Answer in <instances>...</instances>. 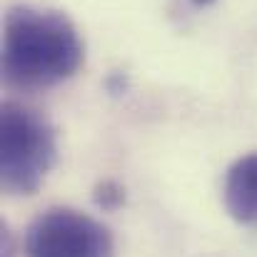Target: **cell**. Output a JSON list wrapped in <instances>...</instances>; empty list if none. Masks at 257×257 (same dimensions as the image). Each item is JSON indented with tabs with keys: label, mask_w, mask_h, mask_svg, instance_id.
Segmentation results:
<instances>
[{
	"label": "cell",
	"mask_w": 257,
	"mask_h": 257,
	"mask_svg": "<svg viewBox=\"0 0 257 257\" xmlns=\"http://www.w3.org/2000/svg\"><path fill=\"white\" fill-rule=\"evenodd\" d=\"M83 43L75 25L58 10L13 8L3 25V78L13 87L40 90L78 73Z\"/></svg>",
	"instance_id": "1"
},
{
	"label": "cell",
	"mask_w": 257,
	"mask_h": 257,
	"mask_svg": "<svg viewBox=\"0 0 257 257\" xmlns=\"http://www.w3.org/2000/svg\"><path fill=\"white\" fill-rule=\"evenodd\" d=\"M55 133L50 122L20 105L5 102L0 112V182L13 195L40 187L55 163Z\"/></svg>",
	"instance_id": "2"
},
{
	"label": "cell",
	"mask_w": 257,
	"mask_h": 257,
	"mask_svg": "<svg viewBox=\"0 0 257 257\" xmlns=\"http://www.w3.org/2000/svg\"><path fill=\"white\" fill-rule=\"evenodd\" d=\"M28 257H112L110 230L80 210L50 207L40 212L25 235Z\"/></svg>",
	"instance_id": "3"
},
{
	"label": "cell",
	"mask_w": 257,
	"mask_h": 257,
	"mask_svg": "<svg viewBox=\"0 0 257 257\" xmlns=\"http://www.w3.org/2000/svg\"><path fill=\"white\" fill-rule=\"evenodd\" d=\"M222 200L232 220L257 227V153L230 165L225 175Z\"/></svg>",
	"instance_id": "4"
},
{
	"label": "cell",
	"mask_w": 257,
	"mask_h": 257,
	"mask_svg": "<svg viewBox=\"0 0 257 257\" xmlns=\"http://www.w3.org/2000/svg\"><path fill=\"white\" fill-rule=\"evenodd\" d=\"M95 202L102 207V210H117L122 202H125V190L112 182V180H105L95 187Z\"/></svg>",
	"instance_id": "5"
},
{
	"label": "cell",
	"mask_w": 257,
	"mask_h": 257,
	"mask_svg": "<svg viewBox=\"0 0 257 257\" xmlns=\"http://www.w3.org/2000/svg\"><path fill=\"white\" fill-rule=\"evenodd\" d=\"M3 257H15V247H13V237H10L8 227H3Z\"/></svg>",
	"instance_id": "6"
},
{
	"label": "cell",
	"mask_w": 257,
	"mask_h": 257,
	"mask_svg": "<svg viewBox=\"0 0 257 257\" xmlns=\"http://www.w3.org/2000/svg\"><path fill=\"white\" fill-rule=\"evenodd\" d=\"M195 8H205V5H210V3H215V0H190Z\"/></svg>",
	"instance_id": "7"
}]
</instances>
